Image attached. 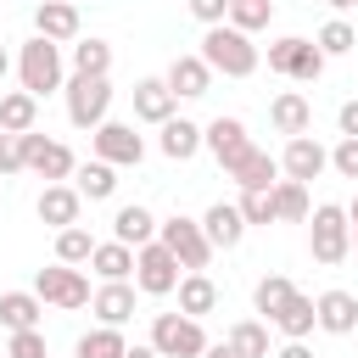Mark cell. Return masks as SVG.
Here are the masks:
<instances>
[{
	"label": "cell",
	"instance_id": "6da1fadb",
	"mask_svg": "<svg viewBox=\"0 0 358 358\" xmlns=\"http://www.w3.org/2000/svg\"><path fill=\"white\" fill-rule=\"evenodd\" d=\"M213 73H224V78H252L257 73V45H252V34H241L235 22H213L207 34H201V50H196Z\"/></svg>",
	"mask_w": 358,
	"mask_h": 358
},
{
	"label": "cell",
	"instance_id": "7a4b0ae2",
	"mask_svg": "<svg viewBox=\"0 0 358 358\" xmlns=\"http://www.w3.org/2000/svg\"><path fill=\"white\" fill-rule=\"evenodd\" d=\"M308 246H313V263L336 268V263L352 252V218H347V207L319 201V207L308 213Z\"/></svg>",
	"mask_w": 358,
	"mask_h": 358
},
{
	"label": "cell",
	"instance_id": "3957f363",
	"mask_svg": "<svg viewBox=\"0 0 358 358\" xmlns=\"http://www.w3.org/2000/svg\"><path fill=\"white\" fill-rule=\"evenodd\" d=\"M17 78H22L28 95H50V90H62V45L45 39V34H34V39L17 50Z\"/></svg>",
	"mask_w": 358,
	"mask_h": 358
},
{
	"label": "cell",
	"instance_id": "277c9868",
	"mask_svg": "<svg viewBox=\"0 0 358 358\" xmlns=\"http://www.w3.org/2000/svg\"><path fill=\"white\" fill-rule=\"evenodd\" d=\"M151 347L162 358H201L207 352V330L190 313H157L151 319Z\"/></svg>",
	"mask_w": 358,
	"mask_h": 358
},
{
	"label": "cell",
	"instance_id": "5b68a950",
	"mask_svg": "<svg viewBox=\"0 0 358 358\" xmlns=\"http://www.w3.org/2000/svg\"><path fill=\"white\" fill-rule=\"evenodd\" d=\"M62 90H67V123H73V129H101V123H106V106H112V84H106V78L73 73Z\"/></svg>",
	"mask_w": 358,
	"mask_h": 358
},
{
	"label": "cell",
	"instance_id": "8992f818",
	"mask_svg": "<svg viewBox=\"0 0 358 358\" xmlns=\"http://www.w3.org/2000/svg\"><path fill=\"white\" fill-rule=\"evenodd\" d=\"M157 241L179 257V268H207V263H213V241H207V229H201L196 218H185V213L162 218V224H157Z\"/></svg>",
	"mask_w": 358,
	"mask_h": 358
},
{
	"label": "cell",
	"instance_id": "52a82bcc",
	"mask_svg": "<svg viewBox=\"0 0 358 358\" xmlns=\"http://www.w3.org/2000/svg\"><path fill=\"white\" fill-rule=\"evenodd\" d=\"M34 291H39V302H50V308H90V280H84V268L78 263H50V268H39L34 274Z\"/></svg>",
	"mask_w": 358,
	"mask_h": 358
},
{
	"label": "cell",
	"instance_id": "ba28073f",
	"mask_svg": "<svg viewBox=\"0 0 358 358\" xmlns=\"http://www.w3.org/2000/svg\"><path fill=\"white\" fill-rule=\"evenodd\" d=\"M324 62H330V56H324L313 39H302V34H285V39L268 45V67L285 73V78H296V84H313V78L324 73Z\"/></svg>",
	"mask_w": 358,
	"mask_h": 358
},
{
	"label": "cell",
	"instance_id": "9c48e42d",
	"mask_svg": "<svg viewBox=\"0 0 358 358\" xmlns=\"http://www.w3.org/2000/svg\"><path fill=\"white\" fill-rule=\"evenodd\" d=\"M179 257L162 246V241H145L140 252H134V285L145 291V296H173L179 291Z\"/></svg>",
	"mask_w": 358,
	"mask_h": 358
},
{
	"label": "cell",
	"instance_id": "30bf717a",
	"mask_svg": "<svg viewBox=\"0 0 358 358\" xmlns=\"http://www.w3.org/2000/svg\"><path fill=\"white\" fill-rule=\"evenodd\" d=\"M22 162H28V173H39L45 185H62V179H73V151L62 145V140H45L39 129H28L22 134Z\"/></svg>",
	"mask_w": 358,
	"mask_h": 358
},
{
	"label": "cell",
	"instance_id": "8fae6325",
	"mask_svg": "<svg viewBox=\"0 0 358 358\" xmlns=\"http://www.w3.org/2000/svg\"><path fill=\"white\" fill-rule=\"evenodd\" d=\"M90 140H95V157L112 168H140V157H145V140L134 134V123H101V129H90Z\"/></svg>",
	"mask_w": 358,
	"mask_h": 358
},
{
	"label": "cell",
	"instance_id": "7c38bea8",
	"mask_svg": "<svg viewBox=\"0 0 358 358\" xmlns=\"http://www.w3.org/2000/svg\"><path fill=\"white\" fill-rule=\"evenodd\" d=\"M324 168H330V151H324L313 134H291V140H285V151H280V173H285V179L313 185Z\"/></svg>",
	"mask_w": 358,
	"mask_h": 358
},
{
	"label": "cell",
	"instance_id": "4fadbf2b",
	"mask_svg": "<svg viewBox=\"0 0 358 358\" xmlns=\"http://www.w3.org/2000/svg\"><path fill=\"white\" fill-rule=\"evenodd\" d=\"M78 207H84L78 185H45V190H39V201H34L39 224H50V229H67V224H78Z\"/></svg>",
	"mask_w": 358,
	"mask_h": 358
},
{
	"label": "cell",
	"instance_id": "5bb4252c",
	"mask_svg": "<svg viewBox=\"0 0 358 358\" xmlns=\"http://www.w3.org/2000/svg\"><path fill=\"white\" fill-rule=\"evenodd\" d=\"M201 229H207V241H213V252H229V246H241V235H246V218H241V201H213V207L201 213Z\"/></svg>",
	"mask_w": 358,
	"mask_h": 358
},
{
	"label": "cell",
	"instance_id": "9a60e30c",
	"mask_svg": "<svg viewBox=\"0 0 358 358\" xmlns=\"http://www.w3.org/2000/svg\"><path fill=\"white\" fill-rule=\"evenodd\" d=\"M313 308H319V330L324 336H352L358 330V296L352 291H319Z\"/></svg>",
	"mask_w": 358,
	"mask_h": 358
},
{
	"label": "cell",
	"instance_id": "2e32d148",
	"mask_svg": "<svg viewBox=\"0 0 358 358\" xmlns=\"http://www.w3.org/2000/svg\"><path fill=\"white\" fill-rule=\"evenodd\" d=\"M168 90H173L179 101H201V95L213 90V67H207L201 56H173V62H168Z\"/></svg>",
	"mask_w": 358,
	"mask_h": 358
},
{
	"label": "cell",
	"instance_id": "e0dca14e",
	"mask_svg": "<svg viewBox=\"0 0 358 358\" xmlns=\"http://www.w3.org/2000/svg\"><path fill=\"white\" fill-rule=\"evenodd\" d=\"M173 106H179V95L168 90V78H140V84H134V117H140V123H157V129H162V123L173 117Z\"/></svg>",
	"mask_w": 358,
	"mask_h": 358
},
{
	"label": "cell",
	"instance_id": "ac0fdd59",
	"mask_svg": "<svg viewBox=\"0 0 358 358\" xmlns=\"http://www.w3.org/2000/svg\"><path fill=\"white\" fill-rule=\"evenodd\" d=\"M201 140H207V151L218 157V168H229L241 151H252V140H246V123H241V117H213V123L201 129Z\"/></svg>",
	"mask_w": 358,
	"mask_h": 358
},
{
	"label": "cell",
	"instance_id": "d6986e66",
	"mask_svg": "<svg viewBox=\"0 0 358 358\" xmlns=\"http://www.w3.org/2000/svg\"><path fill=\"white\" fill-rule=\"evenodd\" d=\"M224 173H229L241 190H268V185H280V179H274V173H280V157H268V151H257V145H252V151H241Z\"/></svg>",
	"mask_w": 358,
	"mask_h": 358
},
{
	"label": "cell",
	"instance_id": "ffe728a7",
	"mask_svg": "<svg viewBox=\"0 0 358 358\" xmlns=\"http://www.w3.org/2000/svg\"><path fill=\"white\" fill-rule=\"evenodd\" d=\"M134 291H140V285H129V280H101V291L90 296L95 319H101V324H129V319H134Z\"/></svg>",
	"mask_w": 358,
	"mask_h": 358
},
{
	"label": "cell",
	"instance_id": "44dd1931",
	"mask_svg": "<svg viewBox=\"0 0 358 358\" xmlns=\"http://www.w3.org/2000/svg\"><path fill=\"white\" fill-rule=\"evenodd\" d=\"M268 123L291 140V134H308L313 129V106H308V95H296V90H280L274 95V106H268Z\"/></svg>",
	"mask_w": 358,
	"mask_h": 358
},
{
	"label": "cell",
	"instance_id": "7402d4cb",
	"mask_svg": "<svg viewBox=\"0 0 358 358\" xmlns=\"http://www.w3.org/2000/svg\"><path fill=\"white\" fill-rule=\"evenodd\" d=\"M112 241H123V246H145V241H157V218H151V207H140V201H129V207H117L112 213Z\"/></svg>",
	"mask_w": 358,
	"mask_h": 358
},
{
	"label": "cell",
	"instance_id": "603a6c76",
	"mask_svg": "<svg viewBox=\"0 0 358 358\" xmlns=\"http://www.w3.org/2000/svg\"><path fill=\"white\" fill-rule=\"evenodd\" d=\"M34 28L45 34V39H78V6L73 0H39V11H34Z\"/></svg>",
	"mask_w": 358,
	"mask_h": 358
},
{
	"label": "cell",
	"instance_id": "cb8c5ba5",
	"mask_svg": "<svg viewBox=\"0 0 358 358\" xmlns=\"http://www.w3.org/2000/svg\"><path fill=\"white\" fill-rule=\"evenodd\" d=\"M218 308V285L207 280V268H190L185 280H179V313H190V319H207Z\"/></svg>",
	"mask_w": 358,
	"mask_h": 358
},
{
	"label": "cell",
	"instance_id": "d4e9b609",
	"mask_svg": "<svg viewBox=\"0 0 358 358\" xmlns=\"http://www.w3.org/2000/svg\"><path fill=\"white\" fill-rule=\"evenodd\" d=\"M157 145H162V157H173V162H190V157H196V151H201L207 140H201V129H196L190 117H168V123H162V140H157Z\"/></svg>",
	"mask_w": 358,
	"mask_h": 358
},
{
	"label": "cell",
	"instance_id": "484cf974",
	"mask_svg": "<svg viewBox=\"0 0 358 358\" xmlns=\"http://www.w3.org/2000/svg\"><path fill=\"white\" fill-rule=\"evenodd\" d=\"M39 313H45L39 291H6L0 296V324L6 330H39Z\"/></svg>",
	"mask_w": 358,
	"mask_h": 358
},
{
	"label": "cell",
	"instance_id": "4316f807",
	"mask_svg": "<svg viewBox=\"0 0 358 358\" xmlns=\"http://www.w3.org/2000/svg\"><path fill=\"white\" fill-rule=\"evenodd\" d=\"M274 324H280V336L285 341H302L313 324H319V308H313V296H302V291H291V302L274 313Z\"/></svg>",
	"mask_w": 358,
	"mask_h": 358
},
{
	"label": "cell",
	"instance_id": "83f0119b",
	"mask_svg": "<svg viewBox=\"0 0 358 358\" xmlns=\"http://www.w3.org/2000/svg\"><path fill=\"white\" fill-rule=\"evenodd\" d=\"M34 123H39V95H28V90L0 95V129L6 134H28Z\"/></svg>",
	"mask_w": 358,
	"mask_h": 358
},
{
	"label": "cell",
	"instance_id": "f1b7e54d",
	"mask_svg": "<svg viewBox=\"0 0 358 358\" xmlns=\"http://www.w3.org/2000/svg\"><path fill=\"white\" fill-rule=\"evenodd\" d=\"M73 185H78V196H90V201H106V196L117 190V168L101 162V157H95V162H78V168H73Z\"/></svg>",
	"mask_w": 358,
	"mask_h": 358
},
{
	"label": "cell",
	"instance_id": "f546056e",
	"mask_svg": "<svg viewBox=\"0 0 358 358\" xmlns=\"http://www.w3.org/2000/svg\"><path fill=\"white\" fill-rule=\"evenodd\" d=\"M90 268H95L101 280H129V274H134V246H123V241H95Z\"/></svg>",
	"mask_w": 358,
	"mask_h": 358
},
{
	"label": "cell",
	"instance_id": "4dcf8cb0",
	"mask_svg": "<svg viewBox=\"0 0 358 358\" xmlns=\"http://www.w3.org/2000/svg\"><path fill=\"white\" fill-rule=\"evenodd\" d=\"M123 352H129V341H123L117 324H95V330H84L78 347H73V358H123Z\"/></svg>",
	"mask_w": 358,
	"mask_h": 358
},
{
	"label": "cell",
	"instance_id": "1f68e13d",
	"mask_svg": "<svg viewBox=\"0 0 358 358\" xmlns=\"http://www.w3.org/2000/svg\"><path fill=\"white\" fill-rule=\"evenodd\" d=\"M274 213H280V224H308V185L302 179H280L274 185Z\"/></svg>",
	"mask_w": 358,
	"mask_h": 358
},
{
	"label": "cell",
	"instance_id": "d6a6232c",
	"mask_svg": "<svg viewBox=\"0 0 358 358\" xmlns=\"http://www.w3.org/2000/svg\"><path fill=\"white\" fill-rule=\"evenodd\" d=\"M291 291H296V285H291L285 274H263V280L252 285V308H257V313H263V319L274 324V313H280V308L291 302Z\"/></svg>",
	"mask_w": 358,
	"mask_h": 358
},
{
	"label": "cell",
	"instance_id": "836d02e7",
	"mask_svg": "<svg viewBox=\"0 0 358 358\" xmlns=\"http://www.w3.org/2000/svg\"><path fill=\"white\" fill-rule=\"evenodd\" d=\"M229 347H235L241 358H274V352H268V324H263V319L229 324Z\"/></svg>",
	"mask_w": 358,
	"mask_h": 358
},
{
	"label": "cell",
	"instance_id": "e575fe53",
	"mask_svg": "<svg viewBox=\"0 0 358 358\" xmlns=\"http://www.w3.org/2000/svg\"><path fill=\"white\" fill-rule=\"evenodd\" d=\"M73 73L106 78V73H112V45H106V39H78V45H73Z\"/></svg>",
	"mask_w": 358,
	"mask_h": 358
},
{
	"label": "cell",
	"instance_id": "d590c367",
	"mask_svg": "<svg viewBox=\"0 0 358 358\" xmlns=\"http://www.w3.org/2000/svg\"><path fill=\"white\" fill-rule=\"evenodd\" d=\"M90 257H95V241H90L84 224L56 229V263H90Z\"/></svg>",
	"mask_w": 358,
	"mask_h": 358
},
{
	"label": "cell",
	"instance_id": "8d00e7d4",
	"mask_svg": "<svg viewBox=\"0 0 358 358\" xmlns=\"http://www.w3.org/2000/svg\"><path fill=\"white\" fill-rule=\"evenodd\" d=\"M313 45H319L324 56H347V50L358 45V34H352V22H347V17H330V22L313 34Z\"/></svg>",
	"mask_w": 358,
	"mask_h": 358
},
{
	"label": "cell",
	"instance_id": "74e56055",
	"mask_svg": "<svg viewBox=\"0 0 358 358\" xmlns=\"http://www.w3.org/2000/svg\"><path fill=\"white\" fill-rule=\"evenodd\" d=\"M268 17H274V0H229V22H235L241 34L268 28Z\"/></svg>",
	"mask_w": 358,
	"mask_h": 358
},
{
	"label": "cell",
	"instance_id": "f35d334b",
	"mask_svg": "<svg viewBox=\"0 0 358 358\" xmlns=\"http://www.w3.org/2000/svg\"><path fill=\"white\" fill-rule=\"evenodd\" d=\"M241 218H246V224H280V213H274V185H268V190H241Z\"/></svg>",
	"mask_w": 358,
	"mask_h": 358
},
{
	"label": "cell",
	"instance_id": "ab89813d",
	"mask_svg": "<svg viewBox=\"0 0 358 358\" xmlns=\"http://www.w3.org/2000/svg\"><path fill=\"white\" fill-rule=\"evenodd\" d=\"M330 168L341 179H358V134H341V145L330 151Z\"/></svg>",
	"mask_w": 358,
	"mask_h": 358
},
{
	"label": "cell",
	"instance_id": "60d3db41",
	"mask_svg": "<svg viewBox=\"0 0 358 358\" xmlns=\"http://www.w3.org/2000/svg\"><path fill=\"white\" fill-rule=\"evenodd\" d=\"M6 358H50V352H45V336H39V330H11Z\"/></svg>",
	"mask_w": 358,
	"mask_h": 358
},
{
	"label": "cell",
	"instance_id": "b9f144b4",
	"mask_svg": "<svg viewBox=\"0 0 358 358\" xmlns=\"http://www.w3.org/2000/svg\"><path fill=\"white\" fill-rule=\"evenodd\" d=\"M28 162H22V134H6L0 129V173H22Z\"/></svg>",
	"mask_w": 358,
	"mask_h": 358
},
{
	"label": "cell",
	"instance_id": "7bdbcfd3",
	"mask_svg": "<svg viewBox=\"0 0 358 358\" xmlns=\"http://www.w3.org/2000/svg\"><path fill=\"white\" fill-rule=\"evenodd\" d=\"M190 17H196L201 28H213V22H229V0H190Z\"/></svg>",
	"mask_w": 358,
	"mask_h": 358
},
{
	"label": "cell",
	"instance_id": "ee69618b",
	"mask_svg": "<svg viewBox=\"0 0 358 358\" xmlns=\"http://www.w3.org/2000/svg\"><path fill=\"white\" fill-rule=\"evenodd\" d=\"M336 123H341V134H358V101H347V106L336 112Z\"/></svg>",
	"mask_w": 358,
	"mask_h": 358
},
{
	"label": "cell",
	"instance_id": "f6af8a7d",
	"mask_svg": "<svg viewBox=\"0 0 358 358\" xmlns=\"http://www.w3.org/2000/svg\"><path fill=\"white\" fill-rule=\"evenodd\" d=\"M274 358H313V347H308V341H285Z\"/></svg>",
	"mask_w": 358,
	"mask_h": 358
},
{
	"label": "cell",
	"instance_id": "bcb514c9",
	"mask_svg": "<svg viewBox=\"0 0 358 358\" xmlns=\"http://www.w3.org/2000/svg\"><path fill=\"white\" fill-rule=\"evenodd\" d=\"M201 358H241V352H235V347H229V336H224V341H207V352H201Z\"/></svg>",
	"mask_w": 358,
	"mask_h": 358
},
{
	"label": "cell",
	"instance_id": "7dc6e473",
	"mask_svg": "<svg viewBox=\"0 0 358 358\" xmlns=\"http://www.w3.org/2000/svg\"><path fill=\"white\" fill-rule=\"evenodd\" d=\"M123 358H162V352H157V347H151V341H145V347H129V352H123Z\"/></svg>",
	"mask_w": 358,
	"mask_h": 358
},
{
	"label": "cell",
	"instance_id": "c3c4849f",
	"mask_svg": "<svg viewBox=\"0 0 358 358\" xmlns=\"http://www.w3.org/2000/svg\"><path fill=\"white\" fill-rule=\"evenodd\" d=\"M324 6H330V11H352L358 0H324Z\"/></svg>",
	"mask_w": 358,
	"mask_h": 358
},
{
	"label": "cell",
	"instance_id": "681fc988",
	"mask_svg": "<svg viewBox=\"0 0 358 358\" xmlns=\"http://www.w3.org/2000/svg\"><path fill=\"white\" fill-rule=\"evenodd\" d=\"M6 67H11V56H6V45H0V78H6Z\"/></svg>",
	"mask_w": 358,
	"mask_h": 358
},
{
	"label": "cell",
	"instance_id": "f907efd6",
	"mask_svg": "<svg viewBox=\"0 0 358 358\" xmlns=\"http://www.w3.org/2000/svg\"><path fill=\"white\" fill-rule=\"evenodd\" d=\"M347 218H352V224H358V196H352V207H347Z\"/></svg>",
	"mask_w": 358,
	"mask_h": 358
},
{
	"label": "cell",
	"instance_id": "816d5d0a",
	"mask_svg": "<svg viewBox=\"0 0 358 358\" xmlns=\"http://www.w3.org/2000/svg\"><path fill=\"white\" fill-rule=\"evenodd\" d=\"M352 252H358V224H352Z\"/></svg>",
	"mask_w": 358,
	"mask_h": 358
},
{
	"label": "cell",
	"instance_id": "f5cc1de1",
	"mask_svg": "<svg viewBox=\"0 0 358 358\" xmlns=\"http://www.w3.org/2000/svg\"><path fill=\"white\" fill-rule=\"evenodd\" d=\"M0 358H6V352H0Z\"/></svg>",
	"mask_w": 358,
	"mask_h": 358
}]
</instances>
